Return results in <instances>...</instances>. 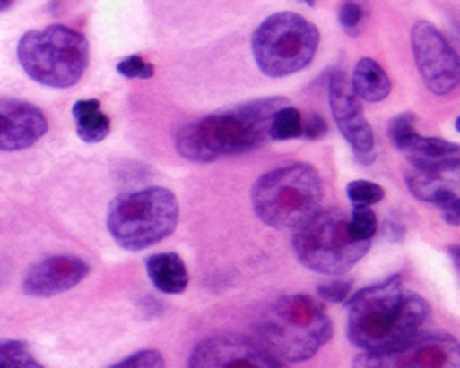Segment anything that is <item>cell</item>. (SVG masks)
<instances>
[{"instance_id": "obj_27", "label": "cell", "mask_w": 460, "mask_h": 368, "mask_svg": "<svg viewBox=\"0 0 460 368\" xmlns=\"http://www.w3.org/2000/svg\"><path fill=\"white\" fill-rule=\"evenodd\" d=\"M339 22L350 36H358L363 22V8L358 3H353V0H346L339 10Z\"/></svg>"}, {"instance_id": "obj_19", "label": "cell", "mask_w": 460, "mask_h": 368, "mask_svg": "<svg viewBox=\"0 0 460 368\" xmlns=\"http://www.w3.org/2000/svg\"><path fill=\"white\" fill-rule=\"evenodd\" d=\"M78 137L87 144H98L111 133V120L101 113L98 99H80L73 106Z\"/></svg>"}, {"instance_id": "obj_7", "label": "cell", "mask_w": 460, "mask_h": 368, "mask_svg": "<svg viewBox=\"0 0 460 368\" xmlns=\"http://www.w3.org/2000/svg\"><path fill=\"white\" fill-rule=\"evenodd\" d=\"M370 245L372 242L352 236L350 214L343 209L318 210L295 230L291 242L297 260L306 270L326 277L348 273L370 251Z\"/></svg>"}, {"instance_id": "obj_29", "label": "cell", "mask_w": 460, "mask_h": 368, "mask_svg": "<svg viewBox=\"0 0 460 368\" xmlns=\"http://www.w3.org/2000/svg\"><path fill=\"white\" fill-rule=\"evenodd\" d=\"M15 3H17V0H0V12L12 8Z\"/></svg>"}, {"instance_id": "obj_17", "label": "cell", "mask_w": 460, "mask_h": 368, "mask_svg": "<svg viewBox=\"0 0 460 368\" xmlns=\"http://www.w3.org/2000/svg\"><path fill=\"white\" fill-rule=\"evenodd\" d=\"M146 271L153 286L166 295H179L188 287L190 277L185 260L177 252H161L146 260Z\"/></svg>"}, {"instance_id": "obj_25", "label": "cell", "mask_w": 460, "mask_h": 368, "mask_svg": "<svg viewBox=\"0 0 460 368\" xmlns=\"http://www.w3.org/2000/svg\"><path fill=\"white\" fill-rule=\"evenodd\" d=\"M109 368H166V363L157 350H140Z\"/></svg>"}, {"instance_id": "obj_26", "label": "cell", "mask_w": 460, "mask_h": 368, "mask_svg": "<svg viewBox=\"0 0 460 368\" xmlns=\"http://www.w3.org/2000/svg\"><path fill=\"white\" fill-rule=\"evenodd\" d=\"M352 280H344V278H335V280H328L317 286V293L326 303H344L348 300L350 293H352Z\"/></svg>"}, {"instance_id": "obj_3", "label": "cell", "mask_w": 460, "mask_h": 368, "mask_svg": "<svg viewBox=\"0 0 460 368\" xmlns=\"http://www.w3.org/2000/svg\"><path fill=\"white\" fill-rule=\"evenodd\" d=\"M258 343L280 361L311 359L334 336L325 306L309 295L278 298L256 322Z\"/></svg>"}, {"instance_id": "obj_30", "label": "cell", "mask_w": 460, "mask_h": 368, "mask_svg": "<svg viewBox=\"0 0 460 368\" xmlns=\"http://www.w3.org/2000/svg\"><path fill=\"white\" fill-rule=\"evenodd\" d=\"M449 252H451V256H453V260H455L456 271H458V245H453V247H449Z\"/></svg>"}, {"instance_id": "obj_8", "label": "cell", "mask_w": 460, "mask_h": 368, "mask_svg": "<svg viewBox=\"0 0 460 368\" xmlns=\"http://www.w3.org/2000/svg\"><path fill=\"white\" fill-rule=\"evenodd\" d=\"M321 33L295 12L267 17L253 33V56L269 78H286L304 71L313 61Z\"/></svg>"}, {"instance_id": "obj_13", "label": "cell", "mask_w": 460, "mask_h": 368, "mask_svg": "<svg viewBox=\"0 0 460 368\" xmlns=\"http://www.w3.org/2000/svg\"><path fill=\"white\" fill-rule=\"evenodd\" d=\"M89 273V263L78 256H50L30 267L22 291L33 298H52L82 284Z\"/></svg>"}, {"instance_id": "obj_1", "label": "cell", "mask_w": 460, "mask_h": 368, "mask_svg": "<svg viewBox=\"0 0 460 368\" xmlns=\"http://www.w3.org/2000/svg\"><path fill=\"white\" fill-rule=\"evenodd\" d=\"M346 303V333L361 352L393 350L416 338L431 317L428 300L400 275L358 291Z\"/></svg>"}, {"instance_id": "obj_31", "label": "cell", "mask_w": 460, "mask_h": 368, "mask_svg": "<svg viewBox=\"0 0 460 368\" xmlns=\"http://www.w3.org/2000/svg\"><path fill=\"white\" fill-rule=\"evenodd\" d=\"M304 3H306L308 6H311V8H313V6H315V3H317V0H304Z\"/></svg>"}, {"instance_id": "obj_14", "label": "cell", "mask_w": 460, "mask_h": 368, "mask_svg": "<svg viewBox=\"0 0 460 368\" xmlns=\"http://www.w3.org/2000/svg\"><path fill=\"white\" fill-rule=\"evenodd\" d=\"M48 131L45 113L15 98H0V151H21L41 141Z\"/></svg>"}, {"instance_id": "obj_18", "label": "cell", "mask_w": 460, "mask_h": 368, "mask_svg": "<svg viewBox=\"0 0 460 368\" xmlns=\"http://www.w3.org/2000/svg\"><path fill=\"white\" fill-rule=\"evenodd\" d=\"M350 85L361 102L367 104L383 102L393 90L391 78L383 71V66L370 57H363L358 61Z\"/></svg>"}, {"instance_id": "obj_11", "label": "cell", "mask_w": 460, "mask_h": 368, "mask_svg": "<svg viewBox=\"0 0 460 368\" xmlns=\"http://www.w3.org/2000/svg\"><path fill=\"white\" fill-rule=\"evenodd\" d=\"M188 368H286L265 347L241 333H216L192 352Z\"/></svg>"}, {"instance_id": "obj_28", "label": "cell", "mask_w": 460, "mask_h": 368, "mask_svg": "<svg viewBox=\"0 0 460 368\" xmlns=\"http://www.w3.org/2000/svg\"><path fill=\"white\" fill-rule=\"evenodd\" d=\"M328 133V124L325 122V118L321 115L309 113L306 115V118L302 116V135L300 139L304 141H318L326 137Z\"/></svg>"}, {"instance_id": "obj_22", "label": "cell", "mask_w": 460, "mask_h": 368, "mask_svg": "<svg viewBox=\"0 0 460 368\" xmlns=\"http://www.w3.org/2000/svg\"><path fill=\"white\" fill-rule=\"evenodd\" d=\"M352 236L361 242H372L378 232V216L370 207H353L350 214Z\"/></svg>"}, {"instance_id": "obj_10", "label": "cell", "mask_w": 460, "mask_h": 368, "mask_svg": "<svg viewBox=\"0 0 460 368\" xmlns=\"http://www.w3.org/2000/svg\"><path fill=\"white\" fill-rule=\"evenodd\" d=\"M416 69L435 96H446L458 85V56L444 33L428 21H416L411 30Z\"/></svg>"}, {"instance_id": "obj_9", "label": "cell", "mask_w": 460, "mask_h": 368, "mask_svg": "<svg viewBox=\"0 0 460 368\" xmlns=\"http://www.w3.org/2000/svg\"><path fill=\"white\" fill-rule=\"evenodd\" d=\"M352 368H460L458 341L444 331H420L398 348L361 352Z\"/></svg>"}, {"instance_id": "obj_32", "label": "cell", "mask_w": 460, "mask_h": 368, "mask_svg": "<svg viewBox=\"0 0 460 368\" xmlns=\"http://www.w3.org/2000/svg\"><path fill=\"white\" fill-rule=\"evenodd\" d=\"M0 368H4V366H0Z\"/></svg>"}, {"instance_id": "obj_15", "label": "cell", "mask_w": 460, "mask_h": 368, "mask_svg": "<svg viewBox=\"0 0 460 368\" xmlns=\"http://www.w3.org/2000/svg\"><path fill=\"white\" fill-rule=\"evenodd\" d=\"M393 144L405 155L412 170L437 175H451L458 172L460 148L453 142L435 137H421L416 129H412Z\"/></svg>"}, {"instance_id": "obj_20", "label": "cell", "mask_w": 460, "mask_h": 368, "mask_svg": "<svg viewBox=\"0 0 460 368\" xmlns=\"http://www.w3.org/2000/svg\"><path fill=\"white\" fill-rule=\"evenodd\" d=\"M302 135V113L290 104L280 107L269 125V141L284 142L300 139Z\"/></svg>"}, {"instance_id": "obj_12", "label": "cell", "mask_w": 460, "mask_h": 368, "mask_svg": "<svg viewBox=\"0 0 460 368\" xmlns=\"http://www.w3.org/2000/svg\"><path fill=\"white\" fill-rule=\"evenodd\" d=\"M330 109L337 129L344 141L352 146L358 160L369 164L376 157L374 131L365 118L361 99L353 92L350 80L344 73L335 71L328 80Z\"/></svg>"}, {"instance_id": "obj_21", "label": "cell", "mask_w": 460, "mask_h": 368, "mask_svg": "<svg viewBox=\"0 0 460 368\" xmlns=\"http://www.w3.org/2000/svg\"><path fill=\"white\" fill-rule=\"evenodd\" d=\"M0 366L4 368H45L28 352L24 341H0Z\"/></svg>"}, {"instance_id": "obj_24", "label": "cell", "mask_w": 460, "mask_h": 368, "mask_svg": "<svg viewBox=\"0 0 460 368\" xmlns=\"http://www.w3.org/2000/svg\"><path fill=\"white\" fill-rule=\"evenodd\" d=\"M120 76L127 80H150L155 76V66L140 56H129L117 64Z\"/></svg>"}, {"instance_id": "obj_23", "label": "cell", "mask_w": 460, "mask_h": 368, "mask_svg": "<svg viewBox=\"0 0 460 368\" xmlns=\"http://www.w3.org/2000/svg\"><path fill=\"white\" fill-rule=\"evenodd\" d=\"M346 195L353 207H372L385 197V190L372 181H352L346 186Z\"/></svg>"}, {"instance_id": "obj_2", "label": "cell", "mask_w": 460, "mask_h": 368, "mask_svg": "<svg viewBox=\"0 0 460 368\" xmlns=\"http://www.w3.org/2000/svg\"><path fill=\"white\" fill-rule=\"evenodd\" d=\"M288 104L286 98L269 96L201 116L175 133V150L201 164L258 150L269 141L274 113Z\"/></svg>"}, {"instance_id": "obj_16", "label": "cell", "mask_w": 460, "mask_h": 368, "mask_svg": "<svg viewBox=\"0 0 460 368\" xmlns=\"http://www.w3.org/2000/svg\"><path fill=\"white\" fill-rule=\"evenodd\" d=\"M405 183L416 199L423 201V203H431L438 207L442 212V219L451 227H458L460 201H458V193L455 192L456 183L453 184V181L447 179L446 175L426 174L418 170L407 172Z\"/></svg>"}, {"instance_id": "obj_5", "label": "cell", "mask_w": 460, "mask_h": 368, "mask_svg": "<svg viewBox=\"0 0 460 368\" xmlns=\"http://www.w3.org/2000/svg\"><path fill=\"white\" fill-rule=\"evenodd\" d=\"M17 57L33 81L52 89H68L83 78L91 47L83 33L63 24H50L26 31L17 45Z\"/></svg>"}, {"instance_id": "obj_6", "label": "cell", "mask_w": 460, "mask_h": 368, "mask_svg": "<svg viewBox=\"0 0 460 368\" xmlns=\"http://www.w3.org/2000/svg\"><path fill=\"white\" fill-rule=\"evenodd\" d=\"M179 214L175 193L152 186L115 197L108 212V228L122 249L138 252L171 236Z\"/></svg>"}, {"instance_id": "obj_4", "label": "cell", "mask_w": 460, "mask_h": 368, "mask_svg": "<svg viewBox=\"0 0 460 368\" xmlns=\"http://www.w3.org/2000/svg\"><path fill=\"white\" fill-rule=\"evenodd\" d=\"M325 184L308 162H295L264 174L251 201L258 219L276 230H297L321 210Z\"/></svg>"}]
</instances>
